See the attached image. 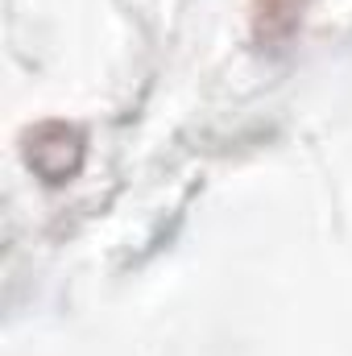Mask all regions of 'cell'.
Here are the masks:
<instances>
[{
    "instance_id": "1",
    "label": "cell",
    "mask_w": 352,
    "mask_h": 356,
    "mask_svg": "<svg viewBox=\"0 0 352 356\" xmlns=\"http://www.w3.org/2000/svg\"><path fill=\"white\" fill-rule=\"evenodd\" d=\"M298 8H303V0H265L262 17L269 29H290L298 21Z\"/></svg>"
}]
</instances>
